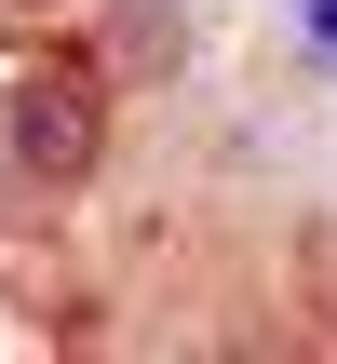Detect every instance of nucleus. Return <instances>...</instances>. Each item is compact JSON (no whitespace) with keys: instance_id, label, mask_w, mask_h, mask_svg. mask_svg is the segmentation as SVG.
Wrapping results in <instances>:
<instances>
[{"instance_id":"obj_3","label":"nucleus","mask_w":337,"mask_h":364,"mask_svg":"<svg viewBox=\"0 0 337 364\" xmlns=\"http://www.w3.org/2000/svg\"><path fill=\"white\" fill-rule=\"evenodd\" d=\"M0 14H68V0H0Z\"/></svg>"},{"instance_id":"obj_1","label":"nucleus","mask_w":337,"mask_h":364,"mask_svg":"<svg viewBox=\"0 0 337 364\" xmlns=\"http://www.w3.org/2000/svg\"><path fill=\"white\" fill-rule=\"evenodd\" d=\"M0 149H14V176L81 189V176H95V149H108V95H95V68H27V81H14V108H0Z\"/></svg>"},{"instance_id":"obj_2","label":"nucleus","mask_w":337,"mask_h":364,"mask_svg":"<svg viewBox=\"0 0 337 364\" xmlns=\"http://www.w3.org/2000/svg\"><path fill=\"white\" fill-rule=\"evenodd\" d=\"M108 41H122V68H176V54H189V27H176L162 0H122V14H108Z\"/></svg>"}]
</instances>
